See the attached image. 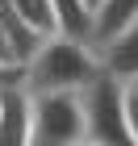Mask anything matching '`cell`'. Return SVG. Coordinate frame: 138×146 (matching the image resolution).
Returning <instances> with one entry per match:
<instances>
[{"instance_id":"cell-1","label":"cell","mask_w":138,"mask_h":146,"mask_svg":"<svg viewBox=\"0 0 138 146\" xmlns=\"http://www.w3.org/2000/svg\"><path fill=\"white\" fill-rule=\"evenodd\" d=\"M29 71V88L46 92V88H67V92H80L88 79H96L105 71L101 63V50L84 38H63V34H50L42 46L34 50V58L25 63Z\"/></svg>"},{"instance_id":"cell-2","label":"cell","mask_w":138,"mask_h":146,"mask_svg":"<svg viewBox=\"0 0 138 146\" xmlns=\"http://www.w3.org/2000/svg\"><path fill=\"white\" fill-rule=\"evenodd\" d=\"M84 104V142H130L126 125V79L101 71L80 88Z\"/></svg>"},{"instance_id":"cell-3","label":"cell","mask_w":138,"mask_h":146,"mask_svg":"<svg viewBox=\"0 0 138 146\" xmlns=\"http://www.w3.org/2000/svg\"><path fill=\"white\" fill-rule=\"evenodd\" d=\"M29 142H42V146H75V142H84L80 92H67V88L34 92V138Z\"/></svg>"},{"instance_id":"cell-4","label":"cell","mask_w":138,"mask_h":146,"mask_svg":"<svg viewBox=\"0 0 138 146\" xmlns=\"http://www.w3.org/2000/svg\"><path fill=\"white\" fill-rule=\"evenodd\" d=\"M34 138V92L29 84L0 88V146H17Z\"/></svg>"},{"instance_id":"cell-5","label":"cell","mask_w":138,"mask_h":146,"mask_svg":"<svg viewBox=\"0 0 138 146\" xmlns=\"http://www.w3.org/2000/svg\"><path fill=\"white\" fill-rule=\"evenodd\" d=\"M134 17H138V0H96V13H92V46L101 50L105 42H113Z\"/></svg>"},{"instance_id":"cell-6","label":"cell","mask_w":138,"mask_h":146,"mask_svg":"<svg viewBox=\"0 0 138 146\" xmlns=\"http://www.w3.org/2000/svg\"><path fill=\"white\" fill-rule=\"evenodd\" d=\"M101 63L105 71H113L121 79H138V17L113 38V42L101 46Z\"/></svg>"},{"instance_id":"cell-7","label":"cell","mask_w":138,"mask_h":146,"mask_svg":"<svg viewBox=\"0 0 138 146\" xmlns=\"http://www.w3.org/2000/svg\"><path fill=\"white\" fill-rule=\"evenodd\" d=\"M50 9H55V34L92 42V13L96 9L88 0H50Z\"/></svg>"},{"instance_id":"cell-8","label":"cell","mask_w":138,"mask_h":146,"mask_svg":"<svg viewBox=\"0 0 138 146\" xmlns=\"http://www.w3.org/2000/svg\"><path fill=\"white\" fill-rule=\"evenodd\" d=\"M13 9L21 13V17L34 25L42 38L55 34V9H50V0H13Z\"/></svg>"},{"instance_id":"cell-9","label":"cell","mask_w":138,"mask_h":146,"mask_svg":"<svg viewBox=\"0 0 138 146\" xmlns=\"http://www.w3.org/2000/svg\"><path fill=\"white\" fill-rule=\"evenodd\" d=\"M126 125H130V142H138V88L126 79Z\"/></svg>"},{"instance_id":"cell-10","label":"cell","mask_w":138,"mask_h":146,"mask_svg":"<svg viewBox=\"0 0 138 146\" xmlns=\"http://www.w3.org/2000/svg\"><path fill=\"white\" fill-rule=\"evenodd\" d=\"M0 63H21V58L13 54V46H9V38H4V25H0Z\"/></svg>"},{"instance_id":"cell-11","label":"cell","mask_w":138,"mask_h":146,"mask_svg":"<svg viewBox=\"0 0 138 146\" xmlns=\"http://www.w3.org/2000/svg\"><path fill=\"white\" fill-rule=\"evenodd\" d=\"M88 4H92V9H96V0H88Z\"/></svg>"},{"instance_id":"cell-12","label":"cell","mask_w":138,"mask_h":146,"mask_svg":"<svg viewBox=\"0 0 138 146\" xmlns=\"http://www.w3.org/2000/svg\"><path fill=\"white\" fill-rule=\"evenodd\" d=\"M130 84H134V88H138V79H130Z\"/></svg>"}]
</instances>
